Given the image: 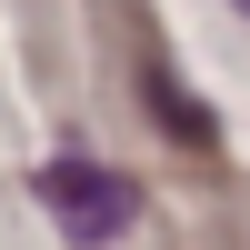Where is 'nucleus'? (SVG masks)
Here are the masks:
<instances>
[{"label":"nucleus","mask_w":250,"mask_h":250,"mask_svg":"<svg viewBox=\"0 0 250 250\" xmlns=\"http://www.w3.org/2000/svg\"><path fill=\"white\" fill-rule=\"evenodd\" d=\"M40 200H50V220L80 250H110L120 230H140V190L120 170H100V160H50L40 170Z\"/></svg>","instance_id":"obj_1"},{"label":"nucleus","mask_w":250,"mask_h":250,"mask_svg":"<svg viewBox=\"0 0 250 250\" xmlns=\"http://www.w3.org/2000/svg\"><path fill=\"white\" fill-rule=\"evenodd\" d=\"M140 100H150V120H170V130H180V150H220V120L170 80V60H160V50L140 60Z\"/></svg>","instance_id":"obj_2"},{"label":"nucleus","mask_w":250,"mask_h":250,"mask_svg":"<svg viewBox=\"0 0 250 250\" xmlns=\"http://www.w3.org/2000/svg\"><path fill=\"white\" fill-rule=\"evenodd\" d=\"M240 10H250V0H240Z\"/></svg>","instance_id":"obj_3"}]
</instances>
